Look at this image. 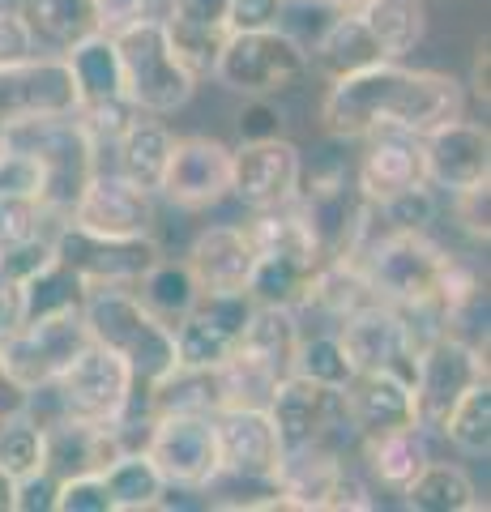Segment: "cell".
Listing matches in <instances>:
<instances>
[{"label":"cell","instance_id":"4316f807","mask_svg":"<svg viewBox=\"0 0 491 512\" xmlns=\"http://www.w3.org/2000/svg\"><path fill=\"white\" fill-rule=\"evenodd\" d=\"M299 312L295 308H274V303H257L248 320V333L240 342V359H248L257 372L269 380H287L295 367V346H299Z\"/></svg>","mask_w":491,"mask_h":512},{"label":"cell","instance_id":"816d5d0a","mask_svg":"<svg viewBox=\"0 0 491 512\" xmlns=\"http://www.w3.org/2000/svg\"><path fill=\"white\" fill-rule=\"evenodd\" d=\"M0 9H5V5H0Z\"/></svg>","mask_w":491,"mask_h":512},{"label":"cell","instance_id":"f907efd6","mask_svg":"<svg viewBox=\"0 0 491 512\" xmlns=\"http://www.w3.org/2000/svg\"><path fill=\"white\" fill-rule=\"evenodd\" d=\"M325 9H334V13H351V9H359V5H368V0H321Z\"/></svg>","mask_w":491,"mask_h":512},{"label":"cell","instance_id":"83f0119b","mask_svg":"<svg viewBox=\"0 0 491 512\" xmlns=\"http://www.w3.org/2000/svg\"><path fill=\"white\" fill-rule=\"evenodd\" d=\"M380 60H385V52H380V43L372 39L368 22H363L355 9L338 13V18L321 30V39L308 47V64L325 77V82H338V77L372 69V64H380Z\"/></svg>","mask_w":491,"mask_h":512},{"label":"cell","instance_id":"836d02e7","mask_svg":"<svg viewBox=\"0 0 491 512\" xmlns=\"http://www.w3.org/2000/svg\"><path fill=\"white\" fill-rule=\"evenodd\" d=\"M368 22L372 39L380 43L385 60H402L427 39V9L423 0H368L355 9Z\"/></svg>","mask_w":491,"mask_h":512},{"label":"cell","instance_id":"f546056e","mask_svg":"<svg viewBox=\"0 0 491 512\" xmlns=\"http://www.w3.org/2000/svg\"><path fill=\"white\" fill-rule=\"evenodd\" d=\"M103 483L112 495V512H150L167 504V478L146 457V448H120L103 466Z\"/></svg>","mask_w":491,"mask_h":512},{"label":"cell","instance_id":"60d3db41","mask_svg":"<svg viewBox=\"0 0 491 512\" xmlns=\"http://www.w3.org/2000/svg\"><path fill=\"white\" fill-rule=\"evenodd\" d=\"M146 18H158V0H94V30L120 35Z\"/></svg>","mask_w":491,"mask_h":512},{"label":"cell","instance_id":"74e56055","mask_svg":"<svg viewBox=\"0 0 491 512\" xmlns=\"http://www.w3.org/2000/svg\"><path fill=\"white\" fill-rule=\"evenodd\" d=\"M291 372L304 380H316V384H329V389H342V384L355 376V363L346 359V346L338 333H299Z\"/></svg>","mask_w":491,"mask_h":512},{"label":"cell","instance_id":"ac0fdd59","mask_svg":"<svg viewBox=\"0 0 491 512\" xmlns=\"http://www.w3.org/2000/svg\"><path fill=\"white\" fill-rule=\"evenodd\" d=\"M77 107L73 77L65 56L35 52L26 60L0 64V128L35 120V116H65Z\"/></svg>","mask_w":491,"mask_h":512},{"label":"cell","instance_id":"e0dca14e","mask_svg":"<svg viewBox=\"0 0 491 512\" xmlns=\"http://www.w3.org/2000/svg\"><path fill=\"white\" fill-rule=\"evenodd\" d=\"M304 180V154L287 137L244 141L231 150V197H240L248 210H282L295 201Z\"/></svg>","mask_w":491,"mask_h":512},{"label":"cell","instance_id":"d6986e66","mask_svg":"<svg viewBox=\"0 0 491 512\" xmlns=\"http://www.w3.org/2000/svg\"><path fill=\"white\" fill-rule=\"evenodd\" d=\"M218 436V478H248V483H278L282 440L265 406H235L214 414Z\"/></svg>","mask_w":491,"mask_h":512},{"label":"cell","instance_id":"bcb514c9","mask_svg":"<svg viewBox=\"0 0 491 512\" xmlns=\"http://www.w3.org/2000/svg\"><path fill=\"white\" fill-rule=\"evenodd\" d=\"M52 500H56V474L39 470L30 478H18V504H13V512H52Z\"/></svg>","mask_w":491,"mask_h":512},{"label":"cell","instance_id":"1f68e13d","mask_svg":"<svg viewBox=\"0 0 491 512\" xmlns=\"http://www.w3.org/2000/svg\"><path fill=\"white\" fill-rule=\"evenodd\" d=\"M171 128L158 120V116H137L124 133L116 137V171L129 175L133 184L158 192V180H163V167H167V154H171Z\"/></svg>","mask_w":491,"mask_h":512},{"label":"cell","instance_id":"44dd1931","mask_svg":"<svg viewBox=\"0 0 491 512\" xmlns=\"http://www.w3.org/2000/svg\"><path fill=\"white\" fill-rule=\"evenodd\" d=\"M158 192L180 210H210L231 197V150L214 137H176Z\"/></svg>","mask_w":491,"mask_h":512},{"label":"cell","instance_id":"5b68a950","mask_svg":"<svg viewBox=\"0 0 491 512\" xmlns=\"http://www.w3.org/2000/svg\"><path fill=\"white\" fill-rule=\"evenodd\" d=\"M312 73L308 47L282 26L265 30H227L214 52L210 77L240 99H278Z\"/></svg>","mask_w":491,"mask_h":512},{"label":"cell","instance_id":"484cf974","mask_svg":"<svg viewBox=\"0 0 491 512\" xmlns=\"http://www.w3.org/2000/svg\"><path fill=\"white\" fill-rule=\"evenodd\" d=\"M227 5L231 0H171L167 5V35L197 77L210 73L218 43L227 35Z\"/></svg>","mask_w":491,"mask_h":512},{"label":"cell","instance_id":"7c38bea8","mask_svg":"<svg viewBox=\"0 0 491 512\" xmlns=\"http://www.w3.org/2000/svg\"><path fill=\"white\" fill-rule=\"evenodd\" d=\"M52 252L86 291L133 286L163 256L154 235H94L73 227V222H56L52 227Z\"/></svg>","mask_w":491,"mask_h":512},{"label":"cell","instance_id":"cb8c5ba5","mask_svg":"<svg viewBox=\"0 0 491 512\" xmlns=\"http://www.w3.org/2000/svg\"><path fill=\"white\" fill-rule=\"evenodd\" d=\"M368 150L359 154L355 180L363 188V197L372 205L389 201L406 188H423L427 171H423V141L415 133H372L363 137Z\"/></svg>","mask_w":491,"mask_h":512},{"label":"cell","instance_id":"7a4b0ae2","mask_svg":"<svg viewBox=\"0 0 491 512\" xmlns=\"http://www.w3.org/2000/svg\"><path fill=\"white\" fill-rule=\"evenodd\" d=\"M0 141H9L13 150L30 154L39 163V205L52 222H65L69 210L90 184V175L99 171L103 150L94 146L86 124L65 111V116H35L22 124L0 128Z\"/></svg>","mask_w":491,"mask_h":512},{"label":"cell","instance_id":"8992f818","mask_svg":"<svg viewBox=\"0 0 491 512\" xmlns=\"http://www.w3.org/2000/svg\"><path fill=\"white\" fill-rule=\"evenodd\" d=\"M112 39L124 69V94L141 116H176L180 107H188L201 77L176 52L163 18H146Z\"/></svg>","mask_w":491,"mask_h":512},{"label":"cell","instance_id":"6da1fadb","mask_svg":"<svg viewBox=\"0 0 491 512\" xmlns=\"http://www.w3.org/2000/svg\"><path fill=\"white\" fill-rule=\"evenodd\" d=\"M466 116V90L457 77L436 69H406L380 60L372 69L329 82L321 99V124L338 141H363L372 133H415Z\"/></svg>","mask_w":491,"mask_h":512},{"label":"cell","instance_id":"7402d4cb","mask_svg":"<svg viewBox=\"0 0 491 512\" xmlns=\"http://www.w3.org/2000/svg\"><path fill=\"white\" fill-rule=\"evenodd\" d=\"M338 338L346 346V359L355 363V372H376V367H389V372H402L415 380V346H410L406 320L398 308L389 303H363V308L346 312L338 320Z\"/></svg>","mask_w":491,"mask_h":512},{"label":"cell","instance_id":"b9f144b4","mask_svg":"<svg viewBox=\"0 0 491 512\" xmlns=\"http://www.w3.org/2000/svg\"><path fill=\"white\" fill-rule=\"evenodd\" d=\"M30 316V282L18 278L9 265H0V342L18 333Z\"/></svg>","mask_w":491,"mask_h":512},{"label":"cell","instance_id":"603a6c76","mask_svg":"<svg viewBox=\"0 0 491 512\" xmlns=\"http://www.w3.org/2000/svg\"><path fill=\"white\" fill-rule=\"evenodd\" d=\"M342 414L355 436H376L393 427H419L415 414V380L389 367L355 372L342 384Z\"/></svg>","mask_w":491,"mask_h":512},{"label":"cell","instance_id":"7bdbcfd3","mask_svg":"<svg viewBox=\"0 0 491 512\" xmlns=\"http://www.w3.org/2000/svg\"><path fill=\"white\" fill-rule=\"evenodd\" d=\"M235 124H240V141H265V137H282L287 116L278 111L274 99H244Z\"/></svg>","mask_w":491,"mask_h":512},{"label":"cell","instance_id":"9a60e30c","mask_svg":"<svg viewBox=\"0 0 491 512\" xmlns=\"http://www.w3.org/2000/svg\"><path fill=\"white\" fill-rule=\"evenodd\" d=\"M265 410H269V419H274L282 453H291V448H308V444H338L346 431H351L346 427V414H342V389L304 380L295 372L274 384Z\"/></svg>","mask_w":491,"mask_h":512},{"label":"cell","instance_id":"e575fe53","mask_svg":"<svg viewBox=\"0 0 491 512\" xmlns=\"http://www.w3.org/2000/svg\"><path fill=\"white\" fill-rule=\"evenodd\" d=\"M0 470L9 478L47 470V427L26 402L0 410Z\"/></svg>","mask_w":491,"mask_h":512},{"label":"cell","instance_id":"f1b7e54d","mask_svg":"<svg viewBox=\"0 0 491 512\" xmlns=\"http://www.w3.org/2000/svg\"><path fill=\"white\" fill-rule=\"evenodd\" d=\"M359 448L368 474L389 491H402L432 461L423 427H393V431H376V436H359Z\"/></svg>","mask_w":491,"mask_h":512},{"label":"cell","instance_id":"4dcf8cb0","mask_svg":"<svg viewBox=\"0 0 491 512\" xmlns=\"http://www.w3.org/2000/svg\"><path fill=\"white\" fill-rule=\"evenodd\" d=\"M406 508L415 512H479L487 500H479V487L462 466L449 461H427V466L398 491Z\"/></svg>","mask_w":491,"mask_h":512},{"label":"cell","instance_id":"7dc6e473","mask_svg":"<svg viewBox=\"0 0 491 512\" xmlns=\"http://www.w3.org/2000/svg\"><path fill=\"white\" fill-rule=\"evenodd\" d=\"M449 201H453V218L462 222L479 244H487V188L462 192V197H449Z\"/></svg>","mask_w":491,"mask_h":512},{"label":"cell","instance_id":"ba28073f","mask_svg":"<svg viewBox=\"0 0 491 512\" xmlns=\"http://www.w3.org/2000/svg\"><path fill=\"white\" fill-rule=\"evenodd\" d=\"M60 56L69 64L73 94H77L73 116L86 124L94 146L112 150L116 137L141 116V111L129 103V94H124V69H120L116 39L103 35V30H90V35H82Z\"/></svg>","mask_w":491,"mask_h":512},{"label":"cell","instance_id":"2e32d148","mask_svg":"<svg viewBox=\"0 0 491 512\" xmlns=\"http://www.w3.org/2000/svg\"><path fill=\"white\" fill-rule=\"evenodd\" d=\"M423 141V171L427 184L445 197H462V192L491 184V137L487 124H474L466 116L445 120L427 128Z\"/></svg>","mask_w":491,"mask_h":512},{"label":"cell","instance_id":"8d00e7d4","mask_svg":"<svg viewBox=\"0 0 491 512\" xmlns=\"http://www.w3.org/2000/svg\"><path fill=\"white\" fill-rule=\"evenodd\" d=\"M440 436L466 457L491 453V380L474 384V389L457 397V406L445 414V423H440Z\"/></svg>","mask_w":491,"mask_h":512},{"label":"cell","instance_id":"4fadbf2b","mask_svg":"<svg viewBox=\"0 0 491 512\" xmlns=\"http://www.w3.org/2000/svg\"><path fill=\"white\" fill-rule=\"evenodd\" d=\"M252 312H257V303H252L248 291H231V295L201 291L193 308L171 325L176 367H184V372H210V367L231 363L240 355Z\"/></svg>","mask_w":491,"mask_h":512},{"label":"cell","instance_id":"9c48e42d","mask_svg":"<svg viewBox=\"0 0 491 512\" xmlns=\"http://www.w3.org/2000/svg\"><path fill=\"white\" fill-rule=\"evenodd\" d=\"M39 393H47L56 402V419L116 427V423H124V414L133 410L137 380H133V367L124 363L116 350L86 342L77 350V359L56 376V384H47Z\"/></svg>","mask_w":491,"mask_h":512},{"label":"cell","instance_id":"52a82bcc","mask_svg":"<svg viewBox=\"0 0 491 512\" xmlns=\"http://www.w3.org/2000/svg\"><path fill=\"white\" fill-rule=\"evenodd\" d=\"M248 239H252V278H248V295L252 303H274V308H304V299L312 291V278L321 261L312 252L308 231L299 227V218L291 205L282 210H261L248 222Z\"/></svg>","mask_w":491,"mask_h":512},{"label":"cell","instance_id":"5bb4252c","mask_svg":"<svg viewBox=\"0 0 491 512\" xmlns=\"http://www.w3.org/2000/svg\"><path fill=\"white\" fill-rule=\"evenodd\" d=\"M487 380V342L479 346L462 333H440L415 355V414L419 427L440 431L457 397Z\"/></svg>","mask_w":491,"mask_h":512},{"label":"cell","instance_id":"8fae6325","mask_svg":"<svg viewBox=\"0 0 491 512\" xmlns=\"http://www.w3.org/2000/svg\"><path fill=\"white\" fill-rule=\"evenodd\" d=\"M146 457L176 491H205L218 483V436L214 414L201 410H158L146 427Z\"/></svg>","mask_w":491,"mask_h":512},{"label":"cell","instance_id":"277c9868","mask_svg":"<svg viewBox=\"0 0 491 512\" xmlns=\"http://www.w3.org/2000/svg\"><path fill=\"white\" fill-rule=\"evenodd\" d=\"M291 210L299 218V227L308 231L312 252L321 265L351 261L376 231L372 201L363 197L355 171L346 167H329V171H316L312 180H299Z\"/></svg>","mask_w":491,"mask_h":512},{"label":"cell","instance_id":"d590c367","mask_svg":"<svg viewBox=\"0 0 491 512\" xmlns=\"http://www.w3.org/2000/svg\"><path fill=\"white\" fill-rule=\"evenodd\" d=\"M129 291L146 303L163 325H176V320L197 303L201 286H197L193 269H188L184 261H167V256H158V261L129 286Z\"/></svg>","mask_w":491,"mask_h":512},{"label":"cell","instance_id":"f35d334b","mask_svg":"<svg viewBox=\"0 0 491 512\" xmlns=\"http://www.w3.org/2000/svg\"><path fill=\"white\" fill-rule=\"evenodd\" d=\"M52 227L56 222L43 214L39 197H30V192H0V252L22 248Z\"/></svg>","mask_w":491,"mask_h":512},{"label":"cell","instance_id":"ee69618b","mask_svg":"<svg viewBox=\"0 0 491 512\" xmlns=\"http://www.w3.org/2000/svg\"><path fill=\"white\" fill-rule=\"evenodd\" d=\"M287 0H231L227 5V30H265L282 22Z\"/></svg>","mask_w":491,"mask_h":512},{"label":"cell","instance_id":"3957f363","mask_svg":"<svg viewBox=\"0 0 491 512\" xmlns=\"http://www.w3.org/2000/svg\"><path fill=\"white\" fill-rule=\"evenodd\" d=\"M82 320H86L90 342L116 350V355L133 367L137 393H150L154 384H163L176 372V338H171V325H163L129 286L86 291Z\"/></svg>","mask_w":491,"mask_h":512},{"label":"cell","instance_id":"ffe728a7","mask_svg":"<svg viewBox=\"0 0 491 512\" xmlns=\"http://www.w3.org/2000/svg\"><path fill=\"white\" fill-rule=\"evenodd\" d=\"M65 222L94 235H154V192L116 167H99Z\"/></svg>","mask_w":491,"mask_h":512},{"label":"cell","instance_id":"d4e9b609","mask_svg":"<svg viewBox=\"0 0 491 512\" xmlns=\"http://www.w3.org/2000/svg\"><path fill=\"white\" fill-rule=\"evenodd\" d=\"M252 239L248 227H205L193 248H188L184 265L193 269V278L201 291L210 295H231V291H248V278H252Z\"/></svg>","mask_w":491,"mask_h":512},{"label":"cell","instance_id":"30bf717a","mask_svg":"<svg viewBox=\"0 0 491 512\" xmlns=\"http://www.w3.org/2000/svg\"><path fill=\"white\" fill-rule=\"evenodd\" d=\"M90 342L86 320H82V303L77 308H52V312H35L26 316V325L18 333H9L0 342V363H5L9 384L22 397L56 384V376L77 359V350Z\"/></svg>","mask_w":491,"mask_h":512},{"label":"cell","instance_id":"c3c4849f","mask_svg":"<svg viewBox=\"0 0 491 512\" xmlns=\"http://www.w3.org/2000/svg\"><path fill=\"white\" fill-rule=\"evenodd\" d=\"M13 504H18V478L0 470V512H13Z\"/></svg>","mask_w":491,"mask_h":512},{"label":"cell","instance_id":"d6a6232c","mask_svg":"<svg viewBox=\"0 0 491 512\" xmlns=\"http://www.w3.org/2000/svg\"><path fill=\"white\" fill-rule=\"evenodd\" d=\"M13 9L26 22L30 39L56 56L94 30V0H18Z\"/></svg>","mask_w":491,"mask_h":512},{"label":"cell","instance_id":"ab89813d","mask_svg":"<svg viewBox=\"0 0 491 512\" xmlns=\"http://www.w3.org/2000/svg\"><path fill=\"white\" fill-rule=\"evenodd\" d=\"M56 512H112V495H107L103 470H82L56 478Z\"/></svg>","mask_w":491,"mask_h":512},{"label":"cell","instance_id":"681fc988","mask_svg":"<svg viewBox=\"0 0 491 512\" xmlns=\"http://www.w3.org/2000/svg\"><path fill=\"white\" fill-rule=\"evenodd\" d=\"M22 402H26V397H22L18 389H13V384H9V376H5V363H0V410L22 406Z\"/></svg>","mask_w":491,"mask_h":512},{"label":"cell","instance_id":"f6af8a7d","mask_svg":"<svg viewBox=\"0 0 491 512\" xmlns=\"http://www.w3.org/2000/svg\"><path fill=\"white\" fill-rule=\"evenodd\" d=\"M35 52H39V43L30 39V30L18 18V9H0V64L26 60V56H35Z\"/></svg>","mask_w":491,"mask_h":512}]
</instances>
